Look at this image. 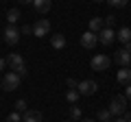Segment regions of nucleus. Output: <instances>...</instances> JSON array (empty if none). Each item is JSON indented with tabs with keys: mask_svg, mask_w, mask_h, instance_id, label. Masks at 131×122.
I'll use <instances>...</instances> for the list:
<instances>
[{
	"mask_svg": "<svg viewBox=\"0 0 131 122\" xmlns=\"http://www.w3.org/2000/svg\"><path fill=\"white\" fill-rule=\"evenodd\" d=\"M7 63L11 66V70H13L15 74H20V76L26 74V63H24V59L18 55V52H11V55L7 57Z\"/></svg>",
	"mask_w": 131,
	"mask_h": 122,
	"instance_id": "1",
	"label": "nucleus"
},
{
	"mask_svg": "<svg viewBox=\"0 0 131 122\" xmlns=\"http://www.w3.org/2000/svg\"><path fill=\"white\" fill-rule=\"evenodd\" d=\"M109 111H112V116H125L127 113V96H116V98H112V103H109Z\"/></svg>",
	"mask_w": 131,
	"mask_h": 122,
	"instance_id": "2",
	"label": "nucleus"
},
{
	"mask_svg": "<svg viewBox=\"0 0 131 122\" xmlns=\"http://www.w3.org/2000/svg\"><path fill=\"white\" fill-rule=\"evenodd\" d=\"M20 87V74H15L13 70L7 72L5 76H2V89H7V92H13V89Z\"/></svg>",
	"mask_w": 131,
	"mask_h": 122,
	"instance_id": "3",
	"label": "nucleus"
},
{
	"mask_svg": "<svg viewBox=\"0 0 131 122\" xmlns=\"http://www.w3.org/2000/svg\"><path fill=\"white\" fill-rule=\"evenodd\" d=\"M90 66L96 72H105V70H109V57L107 55H94L92 61H90Z\"/></svg>",
	"mask_w": 131,
	"mask_h": 122,
	"instance_id": "4",
	"label": "nucleus"
},
{
	"mask_svg": "<svg viewBox=\"0 0 131 122\" xmlns=\"http://www.w3.org/2000/svg\"><path fill=\"white\" fill-rule=\"evenodd\" d=\"M20 35H22V31H20L18 26H13V24H9V26L5 28V44L15 46V44L20 42Z\"/></svg>",
	"mask_w": 131,
	"mask_h": 122,
	"instance_id": "5",
	"label": "nucleus"
},
{
	"mask_svg": "<svg viewBox=\"0 0 131 122\" xmlns=\"http://www.w3.org/2000/svg\"><path fill=\"white\" fill-rule=\"evenodd\" d=\"M50 33V22H48V20H37V22L33 24V35H35V37H44V35H48Z\"/></svg>",
	"mask_w": 131,
	"mask_h": 122,
	"instance_id": "6",
	"label": "nucleus"
},
{
	"mask_svg": "<svg viewBox=\"0 0 131 122\" xmlns=\"http://www.w3.org/2000/svg\"><path fill=\"white\" fill-rule=\"evenodd\" d=\"M77 89H79L81 96H92L98 89V85H96V81H81V83L77 85Z\"/></svg>",
	"mask_w": 131,
	"mask_h": 122,
	"instance_id": "7",
	"label": "nucleus"
},
{
	"mask_svg": "<svg viewBox=\"0 0 131 122\" xmlns=\"http://www.w3.org/2000/svg\"><path fill=\"white\" fill-rule=\"evenodd\" d=\"M96 44H98V33H92V31H88V33L81 35V46H83V48L92 50Z\"/></svg>",
	"mask_w": 131,
	"mask_h": 122,
	"instance_id": "8",
	"label": "nucleus"
},
{
	"mask_svg": "<svg viewBox=\"0 0 131 122\" xmlns=\"http://www.w3.org/2000/svg\"><path fill=\"white\" fill-rule=\"evenodd\" d=\"M114 39H116V33H114L112 28H107V26H105L103 31L98 33V42L103 44V46H109V44H112Z\"/></svg>",
	"mask_w": 131,
	"mask_h": 122,
	"instance_id": "9",
	"label": "nucleus"
},
{
	"mask_svg": "<svg viewBox=\"0 0 131 122\" xmlns=\"http://www.w3.org/2000/svg\"><path fill=\"white\" fill-rule=\"evenodd\" d=\"M116 63H118V66H122V68H127L131 63V52L127 50V48H122V50L116 52Z\"/></svg>",
	"mask_w": 131,
	"mask_h": 122,
	"instance_id": "10",
	"label": "nucleus"
},
{
	"mask_svg": "<svg viewBox=\"0 0 131 122\" xmlns=\"http://www.w3.org/2000/svg\"><path fill=\"white\" fill-rule=\"evenodd\" d=\"M33 7H35V11L37 13H48L52 7V0H35L33 2Z\"/></svg>",
	"mask_w": 131,
	"mask_h": 122,
	"instance_id": "11",
	"label": "nucleus"
},
{
	"mask_svg": "<svg viewBox=\"0 0 131 122\" xmlns=\"http://www.w3.org/2000/svg\"><path fill=\"white\" fill-rule=\"evenodd\" d=\"M116 79H118V83L129 85V83H131V68H122V70H118Z\"/></svg>",
	"mask_w": 131,
	"mask_h": 122,
	"instance_id": "12",
	"label": "nucleus"
},
{
	"mask_svg": "<svg viewBox=\"0 0 131 122\" xmlns=\"http://www.w3.org/2000/svg\"><path fill=\"white\" fill-rule=\"evenodd\" d=\"M22 122H42V113L35 111V109H28L22 116Z\"/></svg>",
	"mask_w": 131,
	"mask_h": 122,
	"instance_id": "13",
	"label": "nucleus"
},
{
	"mask_svg": "<svg viewBox=\"0 0 131 122\" xmlns=\"http://www.w3.org/2000/svg\"><path fill=\"white\" fill-rule=\"evenodd\" d=\"M103 28H105V20L103 18H92L90 20V31H92V33H101Z\"/></svg>",
	"mask_w": 131,
	"mask_h": 122,
	"instance_id": "14",
	"label": "nucleus"
},
{
	"mask_svg": "<svg viewBox=\"0 0 131 122\" xmlns=\"http://www.w3.org/2000/svg\"><path fill=\"white\" fill-rule=\"evenodd\" d=\"M116 39H120L122 44H129V42H131V28H129V26H122L120 31L116 33Z\"/></svg>",
	"mask_w": 131,
	"mask_h": 122,
	"instance_id": "15",
	"label": "nucleus"
},
{
	"mask_svg": "<svg viewBox=\"0 0 131 122\" xmlns=\"http://www.w3.org/2000/svg\"><path fill=\"white\" fill-rule=\"evenodd\" d=\"M50 44H52V48L61 50V48L66 46V37H63L61 33H57V35H52V37H50Z\"/></svg>",
	"mask_w": 131,
	"mask_h": 122,
	"instance_id": "16",
	"label": "nucleus"
},
{
	"mask_svg": "<svg viewBox=\"0 0 131 122\" xmlns=\"http://www.w3.org/2000/svg\"><path fill=\"white\" fill-rule=\"evenodd\" d=\"M79 89H68V92H66V100H68V103H72V105H77V100H79Z\"/></svg>",
	"mask_w": 131,
	"mask_h": 122,
	"instance_id": "17",
	"label": "nucleus"
},
{
	"mask_svg": "<svg viewBox=\"0 0 131 122\" xmlns=\"http://www.w3.org/2000/svg\"><path fill=\"white\" fill-rule=\"evenodd\" d=\"M18 20H20V11H18V9L7 11V22H9V24H13V26H15V22H18Z\"/></svg>",
	"mask_w": 131,
	"mask_h": 122,
	"instance_id": "18",
	"label": "nucleus"
},
{
	"mask_svg": "<svg viewBox=\"0 0 131 122\" xmlns=\"http://www.w3.org/2000/svg\"><path fill=\"white\" fill-rule=\"evenodd\" d=\"M15 111H18V113H26V111H28V107H26V100H24V98L15 100Z\"/></svg>",
	"mask_w": 131,
	"mask_h": 122,
	"instance_id": "19",
	"label": "nucleus"
},
{
	"mask_svg": "<svg viewBox=\"0 0 131 122\" xmlns=\"http://www.w3.org/2000/svg\"><path fill=\"white\" fill-rule=\"evenodd\" d=\"M70 120H81V109L77 107V105L70 107Z\"/></svg>",
	"mask_w": 131,
	"mask_h": 122,
	"instance_id": "20",
	"label": "nucleus"
},
{
	"mask_svg": "<svg viewBox=\"0 0 131 122\" xmlns=\"http://www.w3.org/2000/svg\"><path fill=\"white\" fill-rule=\"evenodd\" d=\"M109 118H112V111H109V109H101V111H98V120L101 122H107Z\"/></svg>",
	"mask_w": 131,
	"mask_h": 122,
	"instance_id": "21",
	"label": "nucleus"
},
{
	"mask_svg": "<svg viewBox=\"0 0 131 122\" xmlns=\"http://www.w3.org/2000/svg\"><path fill=\"white\" fill-rule=\"evenodd\" d=\"M5 122H22V113H18V111L9 113V116H7V120H5Z\"/></svg>",
	"mask_w": 131,
	"mask_h": 122,
	"instance_id": "22",
	"label": "nucleus"
},
{
	"mask_svg": "<svg viewBox=\"0 0 131 122\" xmlns=\"http://www.w3.org/2000/svg\"><path fill=\"white\" fill-rule=\"evenodd\" d=\"M109 5L112 7H118V9H122V7H127V2H129V0H107Z\"/></svg>",
	"mask_w": 131,
	"mask_h": 122,
	"instance_id": "23",
	"label": "nucleus"
},
{
	"mask_svg": "<svg viewBox=\"0 0 131 122\" xmlns=\"http://www.w3.org/2000/svg\"><path fill=\"white\" fill-rule=\"evenodd\" d=\"M103 20H105V26H107V28H112L114 22H116V18H114V15H107V18H103Z\"/></svg>",
	"mask_w": 131,
	"mask_h": 122,
	"instance_id": "24",
	"label": "nucleus"
},
{
	"mask_svg": "<svg viewBox=\"0 0 131 122\" xmlns=\"http://www.w3.org/2000/svg\"><path fill=\"white\" fill-rule=\"evenodd\" d=\"M114 122H131V113H127V116H118Z\"/></svg>",
	"mask_w": 131,
	"mask_h": 122,
	"instance_id": "25",
	"label": "nucleus"
},
{
	"mask_svg": "<svg viewBox=\"0 0 131 122\" xmlns=\"http://www.w3.org/2000/svg\"><path fill=\"white\" fill-rule=\"evenodd\" d=\"M22 33L24 35H31L33 33V26H22Z\"/></svg>",
	"mask_w": 131,
	"mask_h": 122,
	"instance_id": "26",
	"label": "nucleus"
},
{
	"mask_svg": "<svg viewBox=\"0 0 131 122\" xmlns=\"http://www.w3.org/2000/svg\"><path fill=\"white\" fill-rule=\"evenodd\" d=\"M125 96H127V100H131V83L127 85V89H125Z\"/></svg>",
	"mask_w": 131,
	"mask_h": 122,
	"instance_id": "27",
	"label": "nucleus"
},
{
	"mask_svg": "<svg viewBox=\"0 0 131 122\" xmlns=\"http://www.w3.org/2000/svg\"><path fill=\"white\" fill-rule=\"evenodd\" d=\"M68 85H70V89H77V85H79V83H77L74 79H68Z\"/></svg>",
	"mask_w": 131,
	"mask_h": 122,
	"instance_id": "28",
	"label": "nucleus"
},
{
	"mask_svg": "<svg viewBox=\"0 0 131 122\" xmlns=\"http://www.w3.org/2000/svg\"><path fill=\"white\" fill-rule=\"evenodd\" d=\"M5 66H9V63H7L5 59H0V70H5Z\"/></svg>",
	"mask_w": 131,
	"mask_h": 122,
	"instance_id": "29",
	"label": "nucleus"
},
{
	"mask_svg": "<svg viewBox=\"0 0 131 122\" xmlns=\"http://www.w3.org/2000/svg\"><path fill=\"white\" fill-rule=\"evenodd\" d=\"M20 2H22V5H33L35 0H20Z\"/></svg>",
	"mask_w": 131,
	"mask_h": 122,
	"instance_id": "30",
	"label": "nucleus"
},
{
	"mask_svg": "<svg viewBox=\"0 0 131 122\" xmlns=\"http://www.w3.org/2000/svg\"><path fill=\"white\" fill-rule=\"evenodd\" d=\"M125 48H127V50L131 52V42H129V44H125Z\"/></svg>",
	"mask_w": 131,
	"mask_h": 122,
	"instance_id": "31",
	"label": "nucleus"
},
{
	"mask_svg": "<svg viewBox=\"0 0 131 122\" xmlns=\"http://www.w3.org/2000/svg\"><path fill=\"white\" fill-rule=\"evenodd\" d=\"M79 122H96V120H79Z\"/></svg>",
	"mask_w": 131,
	"mask_h": 122,
	"instance_id": "32",
	"label": "nucleus"
},
{
	"mask_svg": "<svg viewBox=\"0 0 131 122\" xmlns=\"http://www.w3.org/2000/svg\"><path fill=\"white\" fill-rule=\"evenodd\" d=\"M0 89H2V79H0Z\"/></svg>",
	"mask_w": 131,
	"mask_h": 122,
	"instance_id": "33",
	"label": "nucleus"
},
{
	"mask_svg": "<svg viewBox=\"0 0 131 122\" xmlns=\"http://www.w3.org/2000/svg\"><path fill=\"white\" fill-rule=\"evenodd\" d=\"M94 2H103V0H94Z\"/></svg>",
	"mask_w": 131,
	"mask_h": 122,
	"instance_id": "34",
	"label": "nucleus"
},
{
	"mask_svg": "<svg viewBox=\"0 0 131 122\" xmlns=\"http://www.w3.org/2000/svg\"><path fill=\"white\" fill-rule=\"evenodd\" d=\"M68 122H77V120H68Z\"/></svg>",
	"mask_w": 131,
	"mask_h": 122,
	"instance_id": "35",
	"label": "nucleus"
}]
</instances>
